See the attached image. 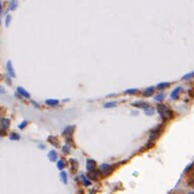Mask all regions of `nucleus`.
<instances>
[{"label":"nucleus","mask_w":194,"mask_h":194,"mask_svg":"<svg viewBox=\"0 0 194 194\" xmlns=\"http://www.w3.org/2000/svg\"><path fill=\"white\" fill-rule=\"evenodd\" d=\"M9 137H10V140H14V141H17V140H19L20 138V136H19V134H17L16 133H12V134H10V135H9Z\"/></svg>","instance_id":"nucleus-20"},{"label":"nucleus","mask_w":194,"mask_h":194,"mask_svg":"<svg viewBox=\"0 0 194 194\" xmlns=\"http://www.w3.org/2000/svg\"><path fill=\"white\" fill-rule=\"evenodd\" d=\"M164 98H165V94L164 93H160V94L155 96V100L156 101H162V100H164Z\"/></svg>","instance_id":"nucleus-22"},{"label":"nucleus","mask_w":194,"mask_h":194,"mask_svg":"<svg viewBox=\"0 0 194 194\" xmlns=\"http://www.w3.org/2000/svg\"><path fill=\"white\" fill-rule=\"evenodd\" d=\"M48 158H49V160L52 161V162L56 161V160H57V153L55 152V151H51V152L48 154Z\"/></svg>","instance_id":"nucleus-12"},{"label":"nucleus","mask_w":194,"mask_h":194,"mask_svg":"<svg viewBox=\"0 0 194 194\" xmlns=\"http://www.w3.org/2000/svg\"><path fill=\"white\" fill-rule=\"evenodd\" d=\"M169 83H167V82H163V83H160V84H158L157 85V88H158L159 90H164L165 88H167V87H169Z\"/></svg>","instance_id":"nucleus-17"},{"label":"nucleus","mask_w":194,"mask_h":194,"mask_svg":"<svg viewBox=\"0 0 194 194\" xmlns=\"http://www.w3.org/2000/svg\"><path fill=\"white\" fill-rule=\"evenodd\" d=\"M154 89H155L154 87H149V88H147V89L143 92V95H144V96H147V97L151 96V95L154 93V91H155Z\"/></svg>","instance_id":"nucleus-10"},{"label":"nucleus","mask_w":194,"mask_h":194,"mask_svg":"<svg viewBox=\"0 0 194 194\" xmlns=\"http://www.w3.org/2000/svg\"><path fill=\"white\" fill-rule=\"evenodd\" d=\"M99 171L101 172V173H103V174H106V173H109L110 172V166L108 165V164H102L99 167Z\"/></svg>","instance_id":"nucleus-6"},{"label":"nucleus","mask_w":194,"mask_h":194,"mask_svg":"<svg viewBox=\"0 0 194 194\" xmlns=\"http://www.w3.org/2000/svg\"><path fill=\"white\" fill-rule=\"evenodd\" d=\"M26 124H27V122L26 121H23L22 124H19V128H24L26 126Z\"/></svg>","instance_id":"nucleus-29"},{"label":"nucleus","mask_w":194,"mask_h":194,"mask_svg":"<svg viewBox=\"0 0 194 194\" xmlns=\"http://www.w3.org/2000/svg\"><path fill=\"white\" fill-rule=\"evenodd\" d=\"M70 162H71L70 164H71V166H72V171H73V172H75V171H76V169H77L78 163H76V161H75V160H71Z\"/></svg>","instance_id":"nucleus-21"},{"label":"nucleus","mask_w":194,"mask_h":194,"mask_svg":"<svg viewBox=\"0 0 194 194\" xmlns=\"http://www.w3.org/2000/svg\"><path fill=\"white\" fill-rule=\"evenodd\" d=\"M10 20H11V16H10V15H7V16H6V22H5L7 26L9 25V23H10Z\"/></svg>","instance_id":"nucleus-28"},{"label":"nucleus","mask_w":194,"mask_h":194,"mask_svg":"<svg viewBox=\"0 0 194 194\" xmlns=\"http://www.w3.org/2000/svg\"><path fill=\"white\" fill-rule=\"evenodd\" d=\"M10 125V121H9L8 118H1L0 119V126L3 129H7Z\"/></svg>","instance_id":"nucleus-4"},{"label":"nucleus","mask_w":194,"mask_h":194,"mask_svg":"<svg viewBox=\"0 0 194 194\" xmlns=\"http://www.w3.org/2000/svg\"><path fill=\"white\" fill-rule=\"evenodd\" d=\"M4 89H3V87H1V86H0V93H4Z\"/></svg>","instance_id":"nucleus-30"},{"label":"nucleus","mask_w":194,"mask_h":194,"mask_svg":"<svg viewBox=\"0 0 194 194\" xmlns=\"http://www.w3.org/2000/svg\"><path fill=\"white\" fill-rule=\"evenodd\" d=\"M193 184H194V179H193Z\"/></svg>","instance_id":"nucleus-33"},{"label":"nucleus","mask_w":194,"mask_h":194,"mask_svg":"<svg viewBox=\"0 0 194 194\" xmlns=\"http://www.w3.org/2000/svg\"><path fill=\"white\" fill-rule=\"evenodd\" d=\"M88 178H89V179H91V180H97V178H98L97 172H96L95 170L89 171V173H88Z\"/></svg>","instance_id":"nucleus-11"},{"label":"nucleus","mask_w":194,"mask_h":194,"mask_svg":"<svg viewBox=\"0 0 194 194\" xmlns=\"http://www.w3.org/2000/svg\"><path fill=\"white\" fill-rule=\"evenodd\" d=\"M182 90H183V88H182V87H177V88H175V89L171 92V95H170V96H171V98H172V99H174V100H175V99H177V98H178V96H179V94H180V92H181Z\"/></svg>","instance_id":"nucleus-3"},{"label":"nucleus","mask_w":194,"mask_h":194,"mask_svg":"<svg viewBox=\"0 0 194 194\" xmlns=\"http://www.w3.org/2000/svg\"><path fill=\"white\" fill-rule=\"evenodd\" d=\"M1 9H2V4H1V0H0V13H1Z\"/></svg>","instance_id":"nucleus-31"},{"label":"nucleus","mask_w":194,"mask_h":194,"mask_svg":"<svg viewBox=\"0 0 194 194\" xmlns=\"http://www.w3.org/2000/svg\"><path fill=\"white\" fill-rule=\"evenodd\" d=\"M45 104H48L50 106H56L59 104V101L56 99H48V100H45Z\"/></svg>","instance_id":"nucleus-13"},{"label":"nucleus","mask_w":194,"mask_h":194,"mask_svg":"<svg viewBox=\"0 0 194 194\" xmlns=\"http://www.w3.org/2000/svg\"><path fill=\"white\" fill-rule=\"evenodd\" d=\"M60 175H61V178H62L63 183H64V184H67V183H68V180H67V174H66V172H65V171H62Z\"/></svg>","instance_id":"nucleus-18"},{"label":"nucleus","mask_w":194,"mask_h":194,"mask_svg":"<svg viewBox=\"0 0 194 194\" xmlns=\"http://www.w3.org/2000/svg\"><path fill=\"white\" fill-rule=\"evenodd\" d=\"M193 77H194V72H191V73L187 74V75H184V76L182 77V79H183V80H187V79H191V78H193Z\"/></svg>","instance_id":"nucleus-23"},{"label":"nucleus","mask_w":194,"mask_h":194,"mask_svg":"<svg viewBox=\"0 0 194 194\" xmlns=\"http://www.w3.org/2000/svg\"><path fill=\"white\" fill-rule=\"evenodd\" d=\"M133 105L135 106V107H138V108H144V109L146 107H148V106H150L147 102H145V101H142V100L141 101H136V102H134Z\"/></svg>","instance_id":"nucleus-7"},{"label":"nucleus","mask_w":194,"mask_h":194,"mask_svg":"<svg viewBox=\"0 0 194 194\" xmlns=\"http://www.w3.org/2000/svg\"><path fill=\"white\" fill-rule=\"evenodd\" d=\"M136 92H137V89H127V90H125L124 93L125 94H134Z\"/></svg>","instance_id":"nucleus-25"},{"label":"nucleus","mask_w":194,"mask_h":194,"mask_svg":"<svg viewBox=\"0 0 194 194\" xmlns=\"http://www.w3.org/2000/svg\"><path fill=\"white\" fill-rule=\"evenodd\" d=\"M114 106H116V102H109V103H106V104H104V108L114 107Z\"/></svg>","instance_id":"nucleus-26"},{"label":"nucleus","mask_w":194,"mask_h":194,"mask_svg":"<svg viewBox=\"0 0 194 194\" xmlns=\"http://www.w3.org/2000/svg\"><path fill=\"white\" fill-rule=\"evenodd\" d=\"M73 129H74V126H68V127L63 132V134H64V135L70 136V134L73 133Z\"/></svg>","instance_id":"nucleus-16"},{"label":"nucleus","mask_w":194,"mask_h":194,"mask_svg":"<svg viewBox=\"0 0 194 194\" xmlns=\"http://www.w3.org/2000/svg\"><path fill=\"white\" fill-rule=\"evenodd\" d=\"M157 110H158L159 114L161 115V117H162V119H163L164 121L168 120V119H170V118L173 117L172 110L169 109L167 106L164 105V104H159L158 107H157Z\"/></svg>","instance_id":"nucleus-1"},{"label":"nucleus","mask_w":194,"mask_h":194,"mask_svg":"<svg viewBox=\"0 0 194 194\" xmlns=\"http://www.w3.org/2000/svg\"><path fill=\"white\" fill-rule=\"evenodd\" d=\"M17 92L19 93L21 96H23V97H25V98H30V94L29 93V92H26L22 87H18L17 88Z\"/></svg>","instance_id":"nucleus-9"},{"label":"nucleus","mask_w":194,"mask_h":194,"mask_svg":"<svg viewBox=\"0 0 194 194\" xmlns=\"http://www.w3.org/2000/svg\"><path fill=\"white\" fill-rule=\"evenodd\" d=\"M192 168H193V170H194V163L192 164Z\"/></svg>","instance_id":"nucleus-32"},{"label":"nucleus","mask_w":194,"mask_h":194,"mask_svg":"<svg viewBox=\"0 0 194 194\" xmlns=\"http://www.w3.org/2000/svg\"><path fill=\"white\" fill-rule=\"evenodd\" d=\"M65 162L63 161V160H60V161H58V164H57V167H58V169L59 170H62L64 167H65V164H64Z\"/></svg>","instance_id":"nucleus-24"},{"label":"nucleus","mask_w":194,"mask_h":194,"mask_svg":"<svg viewBox=\"0 0 194 194\" xmlns=\"http://www.w3.org/2000/svg\"><path fill=\"white\" fill-rule=\"evenodd\" d=\"M154 112H155V109L153 107H151V106H148V107L145 108V113L147 115H153Z\"/></svg>","instance_id":"nucleus-15"},{"label":"nucleus","mask_w":194,"mask_h":194,"mask_svg":"<svg viewBox=\"0 0 194 194\" xmlns=\"http://www.w3.org/2000/svg\"><path fill=\"white\" fill-rule=\"evenodd\" d=\"M6 68H7V71H8V74L10 75V77H15V73H14V70L12 68V65H11V62L8 61L7 62V65H6Z\"/></svg>","instance_id":"nucleus-5"},{"label":"nucleus","mask_w":194,"mask_h":194,"mask_svg":"<svg viewBox=\"0 0 194 194\" xmlns=\"http://www.w3.org/2000/svg\"><path fill=\"white\" fill-rule=\"evenodd\" d=\"M62 150H63V152H64L65 154H69V153H70V149H69L68 146H64V147L62 148Z\"/></svg>","instance_id":"nucleus-27"},{"label":"nucleus","mask_w":194,"mask_h":194,"mask_svg":"<svg viewBox=\"0 0 194 194\" xmlns=\"http://www.w3.org/2000/svg\"><path fill=\"white\" fill-rule=\"evenodd\" d=\"M80 180L82 181V183H83V185H85V186H89L90 184H91V182L84 176V175H81L80 176Z\"/></svg>","instance_id":"nucleus-14"},{"label":"nucleus","mask_w":194,"mask_h":194,"mask_svg":"<svg viewBox=\"0 0 194 194\" xmlns=\"http://www.w3.org/2000/svg\"><path fill=\"white\" fill-rule=\"evenodd\" d=\"M94 168H95V161L94 160H88L87 163H86V169H87V171L88 172L89 171H92V170H94Z\"/></svg>","instance_id":"nucleus-8"},{"label":"nucleus","mask_w":194,"mask_h":194,"mask_svg":"<svg viewBox=\"0 0 194 194\" xmlns=\"http://www.w3.org/2000/svg\"><path fill=\"white\" fill-rule=\"evenodd\" d=\"M16 7H17V2L15 1V0L10 1V3H9V10H14Z\"/></svg>","instance_id":"nucleus-19"},{"label":"nucleus","mask_w":194,"mask_h":194,"mask_svg":"<svg viewBox=\"0 0 194 194\" xmlns=\"http://www.w3.org/2000/svg\"><path fill=\"white\" fill-rule=\"evenodd\" d=\"M163 131V127H162V125H158L157 127H155V128H153L152 131H151V134H150V140H156L157 137H158L159 135H160V134H161V132Z\"/></svg>","instance_id":"nucleus-2"}]
</instances>
